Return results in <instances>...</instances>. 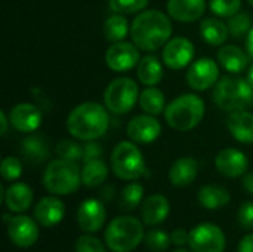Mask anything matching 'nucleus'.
<instances>
[{
    "instance_id": "obj_1",
    "label": "nucleus",
    "mask_w": 253,
    "mask_h": 252,
    "mask_svg": "<svg viewBox=\"0 0 253 252\" xmlns=\"http://www.w3.org/2000/svg\"><path fill=\"white\" fill-rule=\"evenodd\" d=\"M172 30L170 18L165 12L150 9L136 15L130 25V37L141 50L154 52L170 40Z\"/></svg>"
},
{
    "instance_id": "obj_2",
    "label": "nucleus",
    "mask_w": 253,
    "mask_h": 252,
    "mask_svg": "<svg viewBox=\"0 0 253 252\" xmlns=\"http://www.w3.org/2000/svg\"><path fill=\"white\" fill-rule=\"evenodd\" d=\"M105 108L107 107L93 101L76 105L67 117L68 132L82 141H93L102 137L110 125V117Z\"/></svg>"
},
{
    "instance_id": "obj_3",
    "label": "nucleus",
    "mask_w": 253,
    "mask_h": 252,
    "mask_svg": "<svg viewBox=\"0 0 253 252\" xmlns=\"http://www.w3.org/2000/svg\"><path fill=\"white\" fill-rule=\"evenodd\" d=\"M213 101L222 111H239L253 104V88L248 79L224 76L213 86Z\"/></svg>"
},
{
    "instance_id": "obj_4",
    "label": "nucleus",
    "mask_w": 253,
    "mask_h": 252,
    "mask_svg": "<svg viewBox=\"0 0 253 252\" xmlns=\"http://www.w3.org/2000/svg\"><path fill=\"white\" fill-rule=\"evenodd\" d=\"M205 116V101L196 94H184L166 105L165 119L176 131L194 129Z\"/></svg>"
},
{
    "instance_id": "obj_5",
    "label": "nucleus",
    "mask_w": 253,
    "mask_h": 252,
    "mask_svg": "<svg viewBox=\"0 0 253 252\" xmlns=\"http://www.w3.org/2000/svg\"><path fill=\"white\" fill-rule=\"evenodd\" d=\"M145 238L142 223L130 215H119L105 230V244L113 252H130L136 250Z\"/></svg>"
},
{
    "instance_id": "obj_6",
    "label": "nucleus",
    "mask_w": 253,
    "mask_h": 252,
    "mask_svg": "<svg viewBox=\"0 0 253 252\" xmlns=\"http://www.w3.org/2000/svg\"><path fill=\"white\" fill-rule=\"evenodd\" d=\"M82 184V169L77 162L55 159L49 162L43 172L44 189L55 196H65L77 192Z\"/></svg>"
},
{
    "instance_id": "obj_7",
    "label": "nucleus",
    "mask_w": 253,
    "mask_h": 252,
    "mask_svg": "<svg viewBox=\"0 0 253 252\" xmlns=\"http://www.w3.org/2000/svg\"><path fill=\"white\" fill-rule=\"evenodd\" d=\"M111 168L120 180L133 181L144 175L145 160L133 141H122L111 153Z\"/></svg>"
},
{
    "instance_id": "obj_8",
    "label": "nucleus",
    "mask_w": 253,
    "mask_h": 252,
    "mask_svg": "<svg viewBox=\"0 0 253 252\" xmlns=\"http://www.w3.org/2000/svg\"><path fill=\"white\" fill-rule=\"evenodd\" d=\"M139 101V88L130 77L122 76L110 82L104 91V105L114 114H126Z\"/></svg>"
},
{
    "instance_id": "obj_9",
    "label": "nucleus",
    "mask_w": 253,
    "mask_h": 252,
    "mask_svg": "<svg viewBox=\"0 0 253 252\" xmlns=\"http://www.w3.org/2000/svg\"><path fill=\"white\" fill-rule=\"evenodd\" d=\"M188 245L193 252H224L227 239L216 224L202 223L190 232Z\"/></svg>"
},
{
    "instance_id": "obj_10",
    "label": "nucleus",
    "mask_w": 253,
    "mask_h": 252,
    "mask_svg": "<svg viewBox=\"0 0 253 252\" xmlns=\"http://www.w3.org/2000/svg\"><path fill=\"white\" fill-rule=\"evenodd\" d=\"M139 48L132 42H117L113 43L105 52V64L110 70L116 73H125L138 67L141 61Z\"/></svg>"
},
{
    "instance_id": "obj_11",
    "label": "nucleus",
    "mask_w": 253,
    "mask_h": 252,
    "mask_svg": "<svg viewBox=\"0 0 253 252\" xmlns=\"http://www.w3.org/2000/svg\"><path fill=\"white\" fill-rule=\"evenodd\" d=\"M219 80V67L212 58L194 61L187 71V83L194 91H206Z\"/></svg>"
},
{
    "instance_id": "obj_12",
    "label": "nucleus",
    "mask_w": 253,
    "mask_h": 252,
    "mask_svg": "<svg viewBox=\"0 0 253 252\" xmlns=\"http://www.w3.org/2000/svg\"><path fill=\"white\" fill-rule=\"evenodd\" d=\"M39 223L27 215H16L7 221V236L18 248H30L39 239Z\"/></svg>"
},
{
    "instance_id": "obj_13",
    "label": "nucleus",
    "mask_w": 253,
    "mask_h": 252,
    "mask_svg": "<svg viewBox=\"0 0 253 252\" xmlns=\"http://www.w3.org/2000/svg\"><path fill=\"white\" fill-rule=\"evenodd\" d=\"M163 62L170 70H181L194 58V45L185 37H173L163 46Z\"/></svg>"
},
{
    "instance_id": "obj_14",
    "label": "nucleus",
    "mask_w": 253,
    "mask_h": 252,
    "mask_svg": "<svg viewBox=\"0 0 253 252\" xmlns=\"http://www.w3.org/2000/svg\"><path fill=\"white\" fill-rule=\"evenodd\" d=\"M126 134L133 143L150 144L160 137L162 125L153 114H141V116H135L127 123Z\"/></svg>"
},
{
    "instance_id": "obj_15",
    "label": "nucleus",
    "mask_w": 253,
    "mask_h": 252,
    "mask_svg": "<svg viewBox=\"0 0 253 252\" xmlns=\"http://www.w3.org/2000/svg\"><path fill=\"white\" fill-rule=\"evenodd\" d=\"M215 166L219 174L228 178H237L248 172L249 160L246 154L234 147L221 150L215 157Z\"/></svg>"
},
{
    "instance_id": "obj_16",
    "label": "nucleus",
    "mask_w": 253,
    "mask_h": 252,
    "mask_svg": "<svg viewBox=\"0 0 253 252\" xmlns=\"http://www.w3.org/2000/svg\"><path fill=\"white\" fill-rule=\"evenodd\" d=\"M107 220V211L101 201L86 199L80 203L77 211L79 227L86 233H95L102 229Z\"/></svg>"
},
{
    "instance_id": "obj_17",
    "label": "nucleus",
    "mask_w": 253,
    "mask_h": 252,
    "mask_svg": "<svg viewBox=\"0 0 253 252\" xmlns=\"http://www.w3.org/2000/svg\"><path fill=\"white\" fill-rule=\"evenodd\" d=\"M10 125L22 134H31L39 129L42 125V113L40 110L30 102H19L12 107L9 113Z\"/></svg>"
},
{
    "instance_id": "obj_18",
    "label": "nucleus",
    "mask_w": 253,
    "mask_h": 252,
    "mask_svg": "<svg viewBox=\"0 0 253 252\" xmlns=\"http://www.w3.org/2000/svg\"><path fill=\"white\" fill-rule=\"evenodd\" d=\"M65 215V205L61 199L53 196L42 198L34 208V218L43 227H53L62 221Z\"/></svg>"
},
{
    "instance_id": "obj_19",
    "label": "nucleus",
    "mask_w": 253,
    "mask_h": 252,
    "mask_svg": "<svg viewBox=\"0 0 253 252\" xmlns=\"http://www.w3.org/2000/svg\"><path fill=\"white\" fill-rule=\"evenodd\" d=\"M206 10L205 0H169L168 13L179 22H194L203 16Z\"/></svg>"
},
{
    "instance_id": "obj_20",
    "label": "nucleus",
    "mask_w": 253,
    "mask_h": 252,
    "mask_svg": "<svg viewBox=\"0 0 253 252\" xmlns=\"http://www.w3.org/2000/svg\"><path fill=\"white\" fill-rule=\"evenodd\" d=\"M170 212V203L166 196L163 195H151L142 202L141 217L142 221L148 226L162 224Z\"/></svg>"
},
{
    "instance_id": "obj_21",
    "label": "nucleus",
    "mask_w": 253,
    "mask_h": 252,
    "mask_svg": "<svg viewBox=\"0 0 253 252\" xmlns=\"http://www.w3.org/2000/svg\"><path fill=\"white\" fill-rule=\"evenodd\" d=\"M227 128L234 140L243 144H253V114L246 110L230 113Z\"/></svg>"
},
{
    "instance_id": "obj_22",
    "label": "nucleus",
    "mask_w": 253,
    "mask_h": 252,
    "mask_svg": "<svg viewBox=\"0 0 253 252\" xmlns=\"http://www.w3.org/2000/svg\"><path fill=\"white\" fill-rule=\"evenodd\" d=\"M34 199V193L31 190V187L25 183H15L12 186H9L4 190V205L10 212H25Z\"/></svg>"
},
{
    "instance_id": "obj_23",
    "label": "nucleus",
    "mask_w": 253,
    "mask_h": 252,
    "mask_svg": "<svg viewBox=\"0 0 253 252\" xmlns=\"http://www.w3.org/2000/svg\"><path fill=\"white\" fill-rule=\"evenodd\" d=\"M199 174V162L194 157H179L173 162L169 171V180L175 187L190 186Z\"/></svg>"
},
{
    "instance_id": "obj_24",
    "label": "nucleus",
    "mask_w": 253,
    "mask_h": 252,
    "mask_svg": "<svg viewBox=\"0 0 253 252\" xmlns=\"http://www.w3.org/2000/svg\"><path fill=\"white\" fill-rule=\"evenodd\" d=\"M218 61L224 70L231 74L243 73L249 64V55L234 45H225L218 50Z\"/></svg>"
},
{
    "instance_id": "obj_25",
    "label": "nucleus",
    "mask_w": 253,
    "mask_h": 252,
    "mask_svg": "<svg viewBox=\"0 0 253 252\" xmlns=\"http://www.w3.org/2000/svg\"><path fill=\"white\" fill-rule=\"evenodd\" d=\"M21 153L27 162L40 165L49 157V144L42 135H28L21 141Z\"/></svg>"
},
{
    "instance_id": "obj_26",
    "label": "nucleus",
    "mask_w": 253,
    "mask_h": 252,
    "mask_svg": "<svg viewBox=\"0 0 253 252\" xmlns=\"http://www.w3.org/2000/svg\"><path fill=\"white\" fill-rule=\"evenodd\" d=\"M197 199L203 208L213 211V209H221L227 206L231 201V196L225 187H221L216 184H208L199 190Z\"/></svg>"
},
{
    "instance_id": "obj_27",
    "label": "nucleus",
    "mask_w": 253,
    "mask_h": 252,
    "mask_svg": "<svg viewBox=\"0 0 253 252\" xmlns=\"http://www.w3.org/2000/svg\"><path fill=\"white\" fill-rule=\"evenodd\" d=\"M200 34L203 40L212 46H222L228 36V25L218 18H205L200 24Z\"/></svg>"
},
{
    "instance_id": "obj_28",
    "label": "nucleus",
    "mask_w": 253,
    "mask_h": 252,
    "mask_svg": "<svg viewBox=\"0 0 253 252\" xmlns=\"http://www.w3.org/2000/svg\"><path fill=\"white\" fill-rule=\"evenodd\" d=\"M139 82L145 86H156L163 79V65L154 55H147L141 58L136 70Z\"/></svg>"
},
{
    "instance_id": "obj_29",
    "label": "nucleus",
    "mask_w": 253,
    "mask_h": 252,
    "mask_svg": "<svg viewBox=\"0 0 253 252\" xmlns=\"http://www.w3.org/2000/svg\"><path fill=\"white\" fill-rule=\"evenodd\" d=\"M104 31V37L111 42V43H117L122 42L127 37L129 34V21L126 19V16L123 13H113L110 15L102 27Z\"/></svg>"
},
{
    "instance_id": "obj_30",
    "label": "nucleus",
    "mask_w": 253,
    "mask_h": 252,
    "mask_svg": "<svg viewBox=\"0 0 253 252\" xmlns=\"http://www.w3.org/2000/svg\"><path fill=\"white\" fill-rule=\"evenodd\" d=\"M139 105L147 114L159 116L166 110L165 94L156 86H147V89L139 94Z\"/></svg>"
},
{
    "instance_id": "obj_31",
    "label": "nucleus",
    "mask_w": 253,
    "mask_h": 252,
    "mask_svg": "<svg viewBox=\"0 0 253 252\" xmlns=\"http://www.w3.org/2000/svg\"><path fill=\"white\" fill-rule=\"evenodd\" d=\"M108 177V168L104 160L93 159L89 162H84V166L82 169V183L86 187H98L104 184V181Z\"/></svg>"
},
{
    "instance_id": "obj_32",
    "label": "nucleus",
    "mask_w": 253,
    "mask_h": 252,
    "mask_svg": "<svg viewBox=\"0 0 253 252\" xmlns=\"http://www.w3.org/2000/svg\"><path fill=\"white\" fill-rule=\"evenodd\" d=\"M142 198H144V187L139 183H130L122 190L119 206L123 211H133L141 205Z\"/></svg>"
},
{
    "instance_id": "obj_33",
    "label": "nucleus",
    "mask_w": 253,
    "mask_h": 252,
    "mask_svg": "<svg viewBox=\"0 0 253 252\" xmlns=\"http://www.w3.org/2000/svg\"><path fill=\"white\" fill-rule=\"evenodd\" d=\"M228 31L230 36L234 39H242L246 37L248 33L252 28V18L248 15V12H237L236 15L230 16L228 19Z\"/></svg>"
},
{
    "instance_id": "obj_34",
    "label": "nucleus",
    "mask_w": 253,
    "mask_h": 252,
    "mask_svg": "<svg viewBox=\"0 0 253 252\" xmlns=\"http://www.w3.org/2000/svg\"><path fill=\"white\" fill-rule=\"evenodd\" d=\"M55 154L59 159L79 162L83 159V147L73 140H62L55 146Z\"/></svg>"
},
{
    "instance_id": "obj_35",
    "label": "nucleus",
    "mask_w": 253,
    "mask_h": 252,
    "mask_svg": "<svg viewBox=\"0 0 253 252\" xmlns=\"http://www.w3.org/2000/svg\"><path fill=\"white\" fill-rule=\"evenodd\" d=\"M108 4L113 12L129 15L142 12L147 7L148 0H108Z\"/></svg>"
},
{
    "instance_id": "obj_36",
    "label": "nucleus",
    "mask_w": 253,
    "mask_h": 252,
    "mask_svg": "<svg viewBox=\"0 0 253 252\" xmlns=\"http://www.w3.org/2000/svg\"><path fill=\"white\" fill-rule=\"evenodd\" d=\"M211 10L219 18H230L240 12L242 0H211Z\"/></svg>"
},
{
    "instance_id": "obj_37",
    "label": "nucleus",
    "mask_w": 253,
    "mask_h": 252,
    "mask_svg": "<svg viewBox=\"0 0 253 252\" xmlns=\"http://www.w3.org/2000/svg\"><path fill=\"white\" fill-rule=\"evenodd\" d=\"M170 242H172V241H170V236H169L165 230H160V229H154V230H151V232H148V233L145 235L147 248L151 250V251H166Z\"/></svg>"
},
{
    "instance_id": "obj_38",
    "label": "nucleus",
    "mask_w": 253,
    "mask_h": 252,
    "mask_svg": "<svg viewBox=\"0 0 253 252\" xmlns=\"http://www.w3.org/2000/svg\"><path fill=\"white\" fill-rule=\"evenodd\" d=\"M0 172L4 181H15L22 174V163L16 157H4L0 165Z\"/></svg>"
},
{
    "instance_id": "obj_39",
    "label": "nucleus",
    "mask_w": 253,
    "mask_h": 252,
    "mask_svg": "<svg viewBox=\"0 0 253 252\" xmlns=\"http://www.w3.org/2000/svg\"><path fill=\"white\" fill-rule=\"evenodd\" d=\"M76 252H107L105 245L92 235H82L76 241Z\"/></svg>"
},
{
    "instance_id": "obj_40",
    "label": "nucleus",
    "mask_w": 253,
    "mask_h": 252,
    "mask_svg": "<svg viewBox=\"0 0 253 252\" xmlns=\"http://www.w3.org/2000/svg\"><path fill=\"white\" fill-rule=\"evenodd\" d=\"M237 221L245 230L253 229V202H245L239 212H237Z\"/></svg>"
},
{
    "instance_id": "obj_41",
    "label": "nucleus",
    "mask_w": 253,
    "mask_h": 252,
    "mask_svg": "<svg viewBox=\"0 0 253 252\" xmlns=\"http://www.w3.org/2000/svg\"><path fill=\"white\" fill-rule=\"evenodd\" d=\"M101 154H102V149L99 144H96L93 141H86V144L83 146V162L99 159Z\"/></svg>"
},
{
    "instance_id": "obj_42",
    "label": "nucleus",
    "mask_w": 253,
    "mask_h": 252,
    "mask_svg": "<svg viewBox=\"0 0 253 252\" xmlns=\"http://www.w3.org/2000/svg\"><path fill=\"white\" fill-rule=\"evenodd\" d=\"M170 241H172L173 245H176V247L181 248V247H184V245L188 244V241H190V232H187L185 229H175L172 232V235H170Z\"/></svg>"
},
{
    "instance_id": "obj_43",
    "label": "nucleus",
    "mask_w": 253,
    "mask_h": 252,
    "mask_svg": "<svg viewBox=\"0 0 253 252\" xmlns=\"http://www.w3.org/2000/svg\"><path fill=\"white\" fill-rule=\"evenodd\" d=\"M239 252H253V233L246 235L240 244H239Z\"/></svg>"
},
{
    "instance_id": "obj_44",
    "label": "nucleus",
    "mask_w": 253,
    "mask_h": 252,
    "mask_svg": "<svg viewBox=\"0 0 253 252\" xmlns=\"http://www.w3.org/2000/svg\"><path fill=\"white\" fill-rule=\"evenodd\" d=\"M243 189L246 190V193L253 195V172H249L243 177Z\"/></svg>"
},
{
    "instance_id": "obj_45",
    "label": "nucleus",
    "mask_w": 253,
    "mask_h": 252,
    "mask_svg": "<svg viewBox=\"0 0 253 252\" xmlns=\"http://www.w3.org/2000/svg\"><path fill=\"white\" fill-rule=\"evenodd\" d=\"M245 46H246V52H248L249 58H252L253 59V27L251 28V31L248 33V36H246Z\"/></svg>"
},
{
    "instance_id": "obj_46",
    "label": "nucleus",
    "mask_w": 253,
    "mask_h": 252,
    "mask_svg": "<svg viewBox=\"0 0 253 252\" xmlns=\"http://www.w3.org/2000/svg\"><path fill=\"white\" fill-rule=\"evenodd\" d=\"M0 122H1V132H0V134L4 135V134L7 132V125L10 123V120H9V116H7L3 110L0 111Z\"/></svg>"
},
{
    "instance_id": "obj_47",
    "label": "nucleus",
    "mask_w": 253,
    "mask_h": 252,
    "mask_svg": "<svg viewBox=\"0 0 253 252\" xmlns=\"http://www.w3.org/2000/svg\"><path fill=\"white\" fill-rule=\"evenodd\" d=\"M101 195L104 196L105 201H111V198L114 196V187L113 186H107L105 189H102Z\"/></svg>"
},
{
    "instance_id": "obj_48",
    "label": "nucleus",
    "mask_w": 253,
    "mask_h": 252,
    "mask_svg": "<svg viewBox=\"0 0 253 252\" xmlns=\"http://www.w3.org/2000/svg\"><path fill=\"white\" fill-rule=\"evenodd\" d=\"M248 80H249V83L252 85L253 88V64L249 67V73H248Z\"/></svg>"
},
{
    "instance_id": "obj_49",
    "label": "nucleus",
    "mask_w": 253,
    "mask_h": 252,
    "mask_svg": "<svg viewBox=\"0 0 253 252\" xmlns=\"http://www.w3.org/2000/svg\"><path fill=\"white\" fill-rule=\"evenodd\" d=\"M173 252H193V251H188V250H184V248H178L176 251Z\"/></svg>"
},
{
    "instance_id": "obj_50",
    "label": "nucleus",
    "mask_w": 253,
    "mask_h": 252,
    "mask_svg": "<svg viewBox=\"0 0 253 252\" xmlns=\"http://www.w3.org/2000/svg\"><path fill=\"white\" fill-rule=\"evenodd\" d=\"M248 1H249V3H251V4L253 6V0H248Z\"/></svg>"
}]
</instances>
